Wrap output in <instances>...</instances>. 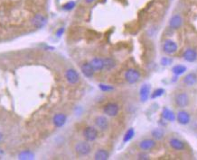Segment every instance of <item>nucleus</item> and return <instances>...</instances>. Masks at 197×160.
<instances>
[{
    "label": "nucleus",
    "mask_w": 197,
    "mask_h": 160,
    "mask_svg": "<svg viewBox=\"0 0 197 160\" xmlns=\"http://www.w3.org/2000/svg\"><path fill=\"white\" fill-rule=\"evenodd\" d=\"M75 152L77 153V155L81 157H85L88 156L91 152V146L90 145L89 141H79L76 143L74 147Z\"/></svg>",
    "instance_id": "f257e3e1"
},
{
    "label": "nucleus",
    "mask_w": 197,
    "mask_h": 160,
    "mask_svg": "<svg viewBox=\"0 0 197 160\" xmlns=\"http://www.w3.org/2000/svg\"><path fill=\"white\" fill-rule=\"evenodd\" d=\"M140 77L141 75L139 71L135 69H129L125 73V79L128 84H136L140 79Z\"/></svg>",
    "instance_id": "f03ea898"
},
{
    "label": "nucleus",
    "mask_w": 197,
    "mask_h": 160,
    "mask_svg": "<svg viewBox=\"0 0 197 160\" xmlns=\"http://www.w3.org/2000/svg\"><path fill=\"white\" fill-rule=\"evenodd\" d=\"M82 135L84 139H85V140L89 141V142H91V141L96 140V139L98 138V130L94 127L89 126L83 130Z\"/></svg>",
    "instance_id": "7ed1b4c3"
},
{
    "label": "nucleus",
    "mask_w": 197,
    "mask_h": 160,
    "mask_svg": "<svg viewBox=\"0 0 197 160\" xmlns=\"http://www.w3.org/2000/svg\"><path fill=\"white\" fill-rule=\"evenodd\" d=\"M103 112L109 117H115L119 112V106L116 103H109L103 108Z\"/></svg>",
    "instance_id": "20e7f679"
},
{
    "label": "nucleus",
    "mask_w": 197,
    "mask_h": 160,
    "mask_svg": "<svg viewBox=\"0 0 197 160\" xmlns=\"http://www.w3.org/2000/svg\"><path fill=\"white\" fill-rule=\"evenodd\" d=\"M32 24L38 29L43 28L47 24V17L43 14H37L32 18Z\"/></svg>",
    "instance_id": "39448f33"
},
{
    "label": "nucleus",
    "mask_w": 197,
    "mask_h": 160,
    "mask_svg": "<svg viewBox=\"0 0 197 160\" xmlns=\"http://www.w3.org/2000/svg\"><path fill=\"white\" fill-rule=\"evenodd\" d=\"M175 103L178 107L184 108L189 103V96L186 93H179L175 97Z\"/></svg>",
    "instance_id": "423d86ee"
},
{
    "label": "nucleus",
    "mask_w": 197,
    "mask_h": 160,
    "mask_svg": "<svg viewBox=\"0 0 197 160\" xmlns=\"http://www.w3.org/2000/svg\"><path fill=\"white\" fill-rule=\"evenodd\" d=\"M65 78L69 84L75 85L80 81V75L75 69H69L65 71Z\"/></svg>",
    "instance_id": "0eeeda50"
},
{
    "label": "nucleus",
    "mask_w": 197,
    "mask_h": 160,
    "mask_svg": "<svg viewBox=\"0 0 197 160\" xmlns=\"http://www.w3.org/2000/svg\"><path fill=\"white\" fill-rule=\"evenodd\" d=\"M94 124H95L96 128L99 129L100 130L105 131L109 128V121L105 116L100 115L94 119Z\"/></svg>",
    "instance_id": "6e6552de"
},
{
    "label": "nucleus",
    "mask_w": 197,
    "mask_h": 160,
    "mask_svg": "<svg viewBox=\"0 0 197 160\" xmlns=\"http://www.w3.org/2000/svg\"><path fill=\"white\" fill-rule=\"evenodd\" d=\"M177 49H178V46L176 42L172 40H167L164 42L163 50H164V52L166 54H174L176 52Z\"/></svg>",
    "instance_id": "1a4fd4ad"
},
{
    "label": "nucleus",
    "mask_w": 197,
    "mask_h": 160,
    "mask_svg": "<svg viewBox=\"0 0 197 160\" xmlns=\"http://www.w3.org/2000/svg\"><path fill=\"white\" fill-rule=\"evenodd\" d=\"M176 120L182 125H186L188 124L190 121H191V117L190 114L185 111H179L178 114L176 115Z\"/></svg>",
    "instance_id": "9d476101"
},
{
    "label": "nucleus",
    "mask_w": 197,
    "mask_h": 160,
    "mask_svg": "<svg viewBox=\"0 0 197 160\" xmlns=\"http://www.w3.org/2000/svg\"><path fill=\"white\" fill-rule=\"evenodd\" d=\"M150 95V86L147 84H144L139 89V98L142 103H145L148 100Z\"/></svg>",
    "instance_id": "9b49d317"
},
{
    "label": "nucleus",
    "mask_w": 197,
    "mask_h": 160,
    "mask_svg": "<svg viewBox=\"0 0 197 160\" xmlns=\"http://www.w3.org/2000/svg\"><path fill=\"white\" fill-rule=\"evenodd\" d=\"M67 121V117L64 114H57L53 118V123L56 128L62 127Z\"/></svg>",
    "instance_id": "f8f14e48"
},
{
    "label": "nucleus",
    "mask_w": 197,
    "mask_h": 160,
    "mask_svg": "<svg viewBox=\"0 0 197 160\" xmlns=\"http://www.w3.org/2000/svg\"><path fill=\"white\" fill-rule=\"evenodd\" d=\"M81 69L82 74H83L86 78H92V77H93V75H94V72H95V70L93 69L92 66L90 65V62H85V63H83V64L81 65Z\"/></svg>",
    "instance_id": "ddd939ff"
},
{
    "label": "nucleus",
    "mask_w": 197,
    "mask_h": 160,
    "mask_svg": "<svg viewBox=\"0 0 197 160\" xmlns=\"http://www.w3.org/2000/svg\"><path fill=\"white\" fill-rule=\"evenodd\" d=\"M155 146H156V141L151 139H143L142 141H140L139 143V148L144 150V151L152 149L153 148H155Z\"/></svg>",
    "instance_id": "4468645a"
},
{
    "label": "nucleus",
    "mask_w": 197,
    "mask_h": 160,
    "mask_svg": "<svg viewBox=\"0 0 197 160\" xmlns=\"http://www.w3.org/2000/svg\"><path fill=\"white\" fill-rule=\"evenodd\" d=\"M183 58L188 62H194L197 60V52L193 49H187L183 54Z\"/></svg>",
    "instance_id": "2eb2a0df"
},
{
    "label": "nucleus",
    "mask_w": 197,
    "mask_h": 160,
    "mask_svg": "<svg viewBox=\"0 0 197 160\" xmlns=\"http://www.w3.org/2000/svg\"><path fill=\"white\" fill-rule=\"evenodd\" d=\"M182 24H183V19L179 15H174L169 21V26L172 28V29H175V30L179 29V28L182 26Z\"/></svg>",
    "instance_id": "dca6fc26"
},
{
    "label": "nucleus",
    "mask_w": 197,
    "mask_h": 160,
    "mask_svg": "<svg viewBox=\"0 0 197 160\" xmlns=\"http://www.w3.org/2000/svg\"><path fill=\"white\" fill-rule=\"evenodd\" d=\"M90 63L95 71H101L102 69H104V61H103V59L94 58L90 60Z\"/></svg>",
    "instance_id": "f3484780"
},
{
    "label": "nucleus",
    "mask_w": 197,
    "mask_h": 160,
    "mask_svg": "<svg viewBox=\"0 0 197 160\" xmlns=\"http://www.w3.org/2000/svg\"><path fill=\"white\" fill-rule=\"evenodd\" d=\"M169 145L175 150H184V148H185V145L183 141L178 139H175V138H173V139H170Z\"/></svg>",
    "instance_id": "a211bd4d"
},
{
    "label": "nucleus",
    "mask_w": 197,
    "mask_h": 160,
    "mask_svg": "<svg viewBox=\"0 0 197 160\" xmlns=\"http://www.w3.org/2000/svg\"><path fill=\"white\" fill-rule=\"evenodd\" d=\"M183 82H184V85H186V86L192 87V86H193V85H195L196 82H197V76L194 73H189L184 77Z\"/></svg>",
    "instance_id": "6ab92c4d"
},
{
    "label": "nucleus",
    "mask_w": 197,
    "mask_h": 160,
    "mask_svg": "<svg viewBox=\"0 0 197 160\" xmlns=\"http://www.w3.org/2000/svg\"><path fill=\"white\" fill-rule=\"evenodd\" d=\"M109 157V153L106 149H98L94 154L95 160H107Z\"/></svg>",
    "instance_id": "aec40b11"
},
{
    "label": "nucleus",
    "mask_w": 197,
    "mask_h": 160,
    "mask_svg": "<svg viewBox=\"0 0 197 160\" xmlns=\"http://www.w3.org/2000/svg\"><path fill=\"white\" fill-rule=\"evenodd\" d=\"M162 117L167 121H174L175 120V114L171 110L167 109V108H164L163 109V111H162Z\"/></svg>",
    "instance_id": "412c9836"
},
{
    "label": "nucleus",
    "mask_w": 197,
    "mask_h": 160,
    "mask_svg": "<svg viewBox=\"0 0 197 160\" xmlns=\"http://www.w3.org/2000/svg\"><path fill=\"white\" fill-rule=\"evenodd\" d=\"M34 158V155L30 150H24L18 154V159L21 160H31Z\"/></svg>",
    "instance_id": "4be33fe9"
},
{
    "label": "nucleus",
    "mask_w": 197,
    "mask_h": 160,
    "mask_svg": "<svg viewBox=\"0 0 197 160\" xmlns=\"http://www.w3.org/2000/svg\"><path fill=\"white\" fill-rule=\"evenodd\" d=\"M151 135L152 137L154 138V139H156V140H160L164 138L165 136V132L164 130L160 128H156V129H154L152 131H151Z\"/></svg>",
    "instance_id": "5701e85b"
},
{
    "label": "nucleus",
    "mask_w": 197,
    "mask_h": 160,
    "mask_svg": "<svg viewBox=\"0 0 197 160\" xmlns=\"http://www.w3.org/2000/svg\"><path fill=\"white\" fill-rule=\"evenodd\" d=\"M103 61H104V69H106V70H111L112 69L115 68L116 61L113 59H111V58H106V59H103Z\"/></svg>",
    "instance_id": "b1692460"
},
{
    "label": "nucleus",
    "mask_w": 197,
    "mask_h": 160,
    "mask_svg": "<svg viewBox=\"0 0 197 160\" xmlns=\"http://www.w3.org/2000/svg\"><path fill=\"white\" fill-rule=\"evenodd\" d=\"M173 73L175 75V76H180V75L184 74L186 71V67L183 65H176L173 68Z\"/></svg>",
    "instance_id": "393cba45"
},
{
    "label": "nucleus",
    "mask_w": 197,
    "mask_h": 160,
    "mask_svg": "<svg viewBox=\"0 0 197 160\" xmlns=\"http://www.w3.org/2000/svg\"><path fill=\"white\" fill-rule=\"evenodd\" d=\"M134 135H135V130H134V129H133V128H130V129L127 131V132L125 133V135H124L123 142H124V143L128 142L129 140H131V139H133Z\"/></svg>",
    "instance_id": "a878e982"
},
{
    "label": "nucleus",
    "mask_w": 197,
    "mask_h": 160,
    "mask_svg": "<svg viewBox=\"0 0 197 160\" xmlns=\"http://www.w3.org/2000/svg\"><path fill=\"white\" fill-rule=\"evenodd\" d=\"M164 93H165V90H164L163 88L156 89V90L152 93V95H151V99H155V98H156V97H159V96H163V95H164Z\"/></svg>",
    "instance_id": "bb28decb"
},
{
    "label": "nucleus",
    "mask_w": 197,
    "mask_h": 160,
    "mask_svg": "<svg viewBox=\"0 0 197 160\" xmlns=\"http://www.w3.org/2000/svg\"><path fill=\"white\" fill-rule=\"evenodd\" d=\"M99 87L103 92H110V91H112L114 89L111 86H109V85H104V84H100Z\"/></svg>",
    "instance_id": "cd10ccee"
},
{
    "label": "nucleus",
    "mask_w": 197,
    "mask_h": 160,
    "mask_svg": "<svg viewBox=\"0 0 197 160\" xmlns=\"http://www.w3.org/2000/svg\"><path fill=\"white\" fill-rule=\"evenodd\" d=\"M74 6H75V2L74 1H69L66 4L63 5L62 8L64 9V10H66V11H70V10H72V9L74 8Z\"/></svg>",
    "instance_id": "c85d7f7f"
},
{
    "label": "nucleus",
    "mask_w": 197,
    "mask_h": 160,
    "mask_svg": "<svg viewBox=\"0 0 197 160\" xmlns=\"http://www.w3.org/2000/svg\"><path fill=\"white\" fill-rule=\"evenodd\" d=\"M172 62H173V60H172V59H170V58L165 57V58L161 59V64H162L163 66H168V65H170Z\"/></svg>",
    "instance_id": "c756f323"
},
{
    "label": "nucleus",
    "mask_w": 197,
    "mask_h": 160,
    "mask_svg": "<svg viewBox=\"0 0 197 160\" xmlns=\"http://www.w3.org/2000/svg\"><path fill=\"white\" fill-rule=\"evenodd\" d=\"M137 158L139 160H147V159H149V156L145 152H141L137 155Z\"/></svg>",
    "instance_id": "7c9ffc66"
},
{
    "label": "nucleus",
    "mask_w": 197,
    "mask_h": 160,
    "mask_svg": "<svg viewBox=\"0 0 197 160\" xmlns=\"http://www.w3.org/2000/svg\"><path fill=\"white\" fill-rule=\"evenodd\" d=\"M64 31H65V30H64V28H63V27H61L60 29H58L57 32H56V33H55L56 36H57V37H61V36L64 33Z\"/></svg>",
    "instance_id": "2f4dec72"
},
{
    "label": "nucleus",
    "mask_w": 197,
    "mask_h": 160,
    "mask_svg": "<svg viewBox=\"0 0 197 160\" xmlns=\"http://www.w3.org/2000/svg\"><path fill=\"white\" fill-rule=\"evenodd\" d=\"M86 1V3H88V4H90V3H92L93 1H95V0H85Z\"/></svg>",
    "instance_id": "473e14b6"
},
{
    "label": "nucleus",
    "mask_w": 197,
    "mask_h": 160,
    "mask_svg": "<svg viewBox=\"0 0 197 160\" xmlns=\"http://www.w3.org/2000/svg\"><path fill=\"white\" fill-rule=\"evenodd\" d=\"M2 139H3V134H2L1 132H0V141L2 140Z\"/></svg>",
    "instance_id": "72a5a7b5"
}]
</instances>
